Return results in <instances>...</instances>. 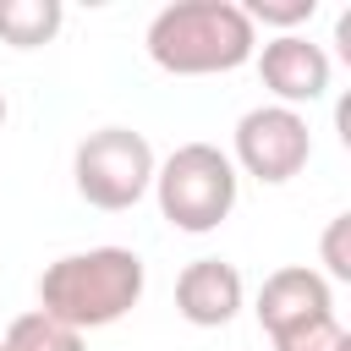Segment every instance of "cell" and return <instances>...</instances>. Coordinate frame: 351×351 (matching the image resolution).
<instances>
[{"mask_svg": "<svg viewBox=\"0 0 351 351\" xmlns=\"http://www.w3.org/2000/svg\"><path fill=\"white\" fill-rule=\"evenodd\" d=\"M60 0H0V38L11 49H38L60 33Z\"/></svg>", "mask_w": 351, "mask_h": 351, "instance_id": "cell-9", "label": "cell"}, {"mask_svg": "<svg viewBox=\"0 0 351 351\" xmlns=\"http://www.w3.org/2000/svg\"><path fill=\"white\" fill-rule=\"evenodd\" d=\"M236 165L225 148L214 143H181L159 170H154V192H159V214L186 230V236H208L230 219L236 208Z\"/></svg>", "mask_w": 351, "mask_h": 351, "instance_id": "cell-3", "label": "cell"}, {"mask_svg": "<svg viewBox=\"0 0 351 351\" xmlns=\"http://www.w3.org/2000/svg\"><path fill=\"white\" fill-rule=\"evenodd\" d=\"M252 60H258L263 88H269L274 104H285V110L313 104V99L329 93V71H335V66H329L324 44H313V38H302V33H280V38H269Z\"/></svg>", "mask_w": 351, "mask_h": 351, "instance_id": "cell-6", "label": "cell"}, {"mask_svg": "<svg viewBox=\"0 0 351 351\" xmlns=\"http://www.w3.org/2000/svg\"><path fill=\"white\" fill-rule=\"evenodd\" d=\"M274 351H351V335L335 313H324L313 324H296V329L274 335Z\"/></svg>", "mask_w": 351, "mask_h": 351, "instance_id": "cell-11", "label": "cell"}, {"mask_svg": "<svg viewBox=\"0 0 351 351\" xmlns=\"http://www.w3.org/2000/svg\"><path fill=\"white\" fill-rule=\"evenodd\" d=\"M313 159V132H307V115L302 110H285V104H258L236 121V154L230 165L258 176L263 186H280L291 176H302V165Z\"/></svg>", "mask_w": 351, "mask_h": 351, "instance_id": "cell-5", "label": "cell"}, {"mask_svg": "<svg viewBox=\"0 0 351 351\" xmlns=\"http://www.w3.org/2000/svg\"><path fill=\"white\" fill-rule=\"evenodd\" d=\"M0 121H5V93H0Z\"/></svg>", "mask_w": 351, "mask_h": 351, "instance_id": "cell-14", "label": "cell"}, {"mask_svg": "<svg viewBox=\"0 0 351 351\" xmlns=\"http://www.w3.org/2000/svg\"><path fill=\"white\" fill-rule=\"evenodd\" d=\"M154 170H159V159H154L148 137L132 132V126H99L71 154V176H77L82 203H93L104 214L132 208L154 186Z\"/></svg>", "mask_w": 351, "mask_h": 351, "instance_id": "cell-4", "label": "cell"}, {"mask_svg": "<svg viewBox=\"0 0 351 351\" xmlns=\"http://www.w3.org/2000/svg\"><path fill=\"white\" fill-rule=\"evenodd\" d=\"M143 258L132 247H88L66 252L38 274V313L60 318L66 329H104L143 302Z\"/></svg>", "mask_w": 351, "mask_h": 351, "instance_id": "cell-2", "label": "cell"}, {"mask_svg": "<svg viewBox=\"0 0 351 351\" xmlns=\"http://www.w3.org/2000/svg\"><path fill=\"white\" fill-rule=\"evenodd\" d=\"M148 60L170 77L236 71L258 55V27L236 0H176L148 22Z\"/></svg>", "mask_w": 351, "mask_h": 351, "instance_id": "cell-1", "label": "cell"}, {"mask_svg": "<svg viewBox=\"0 0 351 351\" xmlns=\"http://www.w3.org/2000/svg\"><path fill=\"white\" fill-rule=\"evenodd\" d=\"M241 296H247L241 269L225 263V258H192V263L181 269V280H176V313H181L186 324H197V329L230 324V318L241 313Z\"/></svg>", "mask_w": 351, "mask_h": 351, "instance_id": "cell-8", "label": "cell"}, {"mask_svg": "<svg viewBox=\"0 0 351 351\" xmlns=\"http://www.w3.org/2000/svg\"><path fill=\"white\" fill-rule=\"evenodd\" d=\"M247 11V22L258 27H302V22H313V11H318V0H252V5H241Z\"/></svg>", "mask_w": 351, "mask_h": 351, "instance_id": "cell-12", "label": "cell"}, {"mask_svg": "<svg viewBox=\"0 0 351 351\" xmlns=\"http://www.w3.org/2000/svg\"><path fill=\"white\" fill-rule=\"evenodd\" d=\"M346 236H351V214H335L329 230H324V263H329L335 280H351V247H346ZM329 274H324V280H329Z\"/></svg>", "mask_w": 351, "mask_h": 351, "instance_id": "cell-13", "label": "cell"}, {"mask_svg": "<svg viewBox=\"0 0 351 351\" xmlns=\"http://www.w3.org/2000/svg\"><path fill=\"white\" fill-rule=\"evenodd\" d=\"M0 351H82V335L77 329H66L60 318H49V313H22V318H11V329H5V340H0Z\"/></svg>", "mask_w": 351, "mask_h": 351, "instance_id": "cell-10", "label": "cell"}, {"mask_svg": "<svg viewBox=\"0 0 351 351\" xmlns=\"http://www.w3.org/2000/svg\"><path fill=\"white\" fill-rule=\"evenodd\" d=\"M324 313H335V291H329V280H324L318 269H307V263L274 269V274L263 280V291H258V324L269 329V340L285 335V329H296V324H313V318H324Z\"/></svg>", "mask_w": 351, "mask_h": 351, "instance_id": "cell-7", "label": "cell"}]
</instances>
